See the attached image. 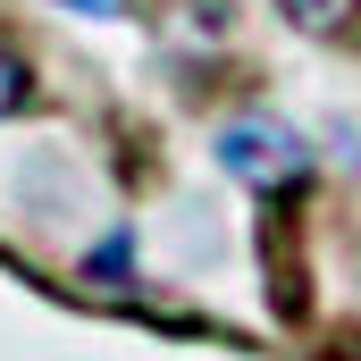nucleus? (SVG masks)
Wrapping results in <instances>:
<instances>
[{"label": "nucleus", "mask_w": 361, "mask_h": 361, "mask_svg": "<svg viewBox=\"0 0 361 361\" xmlns=\"http://www.w3.org/2000/svg\"><path fill=\"white\" fill-rule=\"evenodd\" d=\"M219 169L244 177V185H294L302 177V143L286 126H269V118H235L219 135Z\"/></svg>", "instance_id": "nucleus-1"}, {"label": "nucleus", "mask_w": 361, "mask_h": 361, "mask_svg": "<svg viewBox=\"0 0 361 361\" xmlns=\"http://www.w3.org/2000/svg\"><path fill=\"white\" fill-rule=\"evenodd\" d=\"M277 8H286V17H294L302 34H345L361 0H277Z\"/></svg>", "instance_id": "nucleus-2"}, {"label": "nucleus", "mask_w": 361, "mask_h": 361, "mask_svg": "<svg viewBox=\"0 0 361 361\" xmlns=\"http://www.w3.org/2000/svg\"><path fill=\"white\" fill-rule=\"evenodd\" d=\"M17 101H25V59H17V51L0 42V118H8Z\"/></svg>", "instance_id": "nucleus-3"}, {"label": "nucleus", "mask_w": 361, "mask_h": 361, "mask_svg": "<svg viewBox=\"0 0 361 361\" xmlns=\"http://www.w3.org/2000/svg\"><path fill=\"white\" fill-rule=\"evenodd\" d=\"M76 8H109V0H76Z\"/></svg>", "instance_id": "nucleus-4"}]
</instances>
